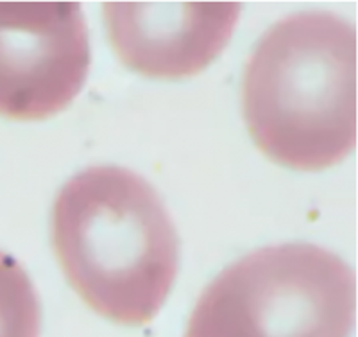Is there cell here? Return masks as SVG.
Returning a JSON list of instances; mask_svg holds the SVG:
<instances>
[{
  "instance_id": "cell-1",
  "label": "cell",
  "mask_w": 358,
  "mask_h": 337,
  "mask_svg": "<svg viewBox=\"0 0 358 337\" xmlns=\"http://www.w3.org/2000/svg\"><path fill=\"white\" fill-rule=\"evenodd\" d=\"M52 249L66 282L99 316L140 326L167 301L179 239L151 183L117 165L85 169L52 207Z\"/></svg>"
},
{
  "instance_id": "cell-2",
  "label": "cell",
  "mask_w": 358,
  "mask_h": 337,
  "mask_svg": "<svg viewBox=\"0 0 358 337\" xmlns=\"http://www.w3.org/2000/svg\"><path fill=\"white\" fill-rule=\"evenodd\" d=\"M258 149L294 171H324L357 146V29L324 11L289 15L260 38L242 76Z\"/></svg>"
},
{
  "instance_id": "cell-3",
  "label": "cell",
  "mask_w": 358,
  "mask_h": 337,
  "mask_svg": "<svg viewBox=\"0 0 358 337\" xmlns=\"http://www.w3.org/2000/svg\"><path fill=\"white\" fill-rule=\"evenodd\" d=\"M357 280L308 242L267 246L219 273L188 317L185 337H350Z\"/></svg>"
},
{
  "instance_id": "cell-4",
  "label": "cell",
  "mask_w": 358,
  "mask_h": 337,
  "mask_svg": "<svg viewBox=\"0 0 358 337\" xmlns=\"http://www.w3.org/2000/svg\"><path fill=\"white\" fill-rule=\"evenodd\" d=\"M88 70V25L78 2H0V117L62 114Z\"/></svg>"
},
{
  "instance_id": "cell-5",
  "label": "cell",
  "mask_w": 358,
  "mask_h": 337,
  "mask_svg": "<svg viewBox=\"0 0 358 337\" xmlns=\"http://www.w3.org/2000/svg\"><path fill=\"white\" fill-rule=\"evenodd\" d=\"M238 2H104L102 17L118 61L151 79L203 72L226 49Z\"/></svg>"
},
{
  "instance_id": "cell-6",
  "label": "cell",
  "mask_w": 358,
  "mask_h": 337,
  "mask_svg": "<svg viewBox=\"0 0 358 337\" xmlns=\"http://www.w3.org/2000/svg\"><path fill=\"white\" fill-rule=\"evenodd\" d=\"M41 305L20 262L0 252V337H40Z\"/></svg>"
}]
</instances>
